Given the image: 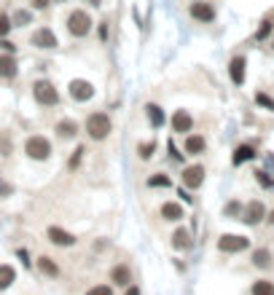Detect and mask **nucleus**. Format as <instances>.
<instances>
[{"instance_id":"31","label":"nucleus","mask_w":274,"mask_h":295,"mask_svg":"<svg viewBox=\"0 0 274 295\" xmlns=\"http://www.w3.org/2000/svg\"><path fill=\"white\" fill-rule=\"evenodd\" d=\"M11 30H14V22H11V16L0 14V38H8Z\"/></svg>"},{"instance_id":"24","label":"nucleus","mask_w":274,"mask_h":295,"mask_svg":"<svg viewBox=\"0 0 274 295\" xmlns=\"http://www.w3.org/2000/svg\"><path fill=\"white\" fill-rule=\"evenodd\" d=\"M148 188H172V177L164 172H156L148 177Z\"/></svg>"},{"instance_id":"9","label":"nucleus","mask_w":274,"mask_h":295,"mask_svg":"<svg viewBox=\"0 0 274 295\" xmlns=\"http://www.w3.org/2000/svg\"><path fill=\"white\" fill-rule=\"evenodd\" d=\"M188 14H191V19L202 22V25H210V22H215V8H212V3H207V0H196V3H191Z\"/></svg>"},{"instance_id":"5","label":"nucleus","mask_w":274,"mask_h":295,"mask_svg":"<svg viewBox=\"0 0 274 295\" xmlns=\"http://www.w3.org/2000/svg\"><path fill=\"white\" fill-rule=\"evenodd\" d=\"M247 247H250V239H247V236H240V233H223L218 239V250L226 252V255L245 252Z\"/></svg>"},{"instance_id":"19","label":"nucleus","mask_w":274,"mask_h":295,"mask_svg":"<svg viewBox=\"0 0 274 295\" xmlns=\"http://www.w3.org/2000/svg\"><path fill=\"white\" fill-rule=\"evenodd\" d=\"M159 212H161V218H164L167 223H177V220H183V207L177 204V202H164Z\"/></svg>"},{"instance_id":"44","label":"nucleus","mask_w":274,"mask_h":295,"mask_svg":"<svg viewBox=\"0 0 274 295\" xmlns=\"http://www.w3.org/2000/svg\"><path fill=\"white\" fill-rule=\"evenodd\" d=\"M266 220H269V226H274V209H271V212H266Z\"/></svg>"},{"instance_id":"17","label":"nucleus","mask_w":274,"mask_h":295,"mask_svg":"<svg viewBox=\"0 0 274 295\" xmlns=\"http://www.w3.org/2000/svg\"><path fill=\"white\" fill-rule=\"evenodd\" d=\"M183 150L188 153V156H199V153H205L207 150V140L202 137V134H186V145Z\"/></svg>"},{"instance_id":"11","label":"nucleus","mask_w":274,"mask_h":295,"mask_svg":"<svg viewBox=\"0 0 274 295\" xmlns=\"http://www.w3.org/2000/svg\"><path fill=\"white\" fill-rule=\"evenodd\" d=\"M245 73H247V59L240 54V56H231L229 62V78L234 86H242L245 84Z\"/></svg>"},{"instance_id":"16","label":"nucleus","mask_w":274,"mask_h":295,"mask_svg":"<svg viewBox=\"0 0 274 295\" xmlns=\"http://www.w3.org/2000/svg\"><path fill=\"white\" fill-rule=\"evenodd\" d=\"M54 132H57V137H62V140H76L78 137V124L73 121V118H62V121H57Z\"/></svg>"},{"instance_id":"22","label":"nucleus","mask_w":274,"mask_h":295,"mask_svg":"<svg viewBox=\"0 0 274 295\" xmlns=\"http://www.w3.org/2000/svg\"><path fill=\"white\" fill-rule=\"evenodd\" d=\"M188 247H191V233L186 228H177L172 233V250H188Z\"/></svg>"},{"instance_id":"27","label":"nucleus","mask_w":274,"mask_h":295,"mask_svg":"<svg viewBox=\"0 0 274 295\" xmlns=\"http://www.w3.org/2000/svg\"><path fill=\"white\" fill-rule=\"evenodd\" d=\"M83 156H86V145H78V148L73 150V156H70V161H67V169H78L81 161H83Z\"/></svg>"},{"instance_id":"6","label":"nucleus","mask_w":274,"mask_h":295,"mask_svg":"<svg viewBox=\"0 0 274 295\" xmlns=\"http://www.w3.org/2000/svg\"><path fill=\"white\" fill-rule=\"evenodd\" d=\"M240 220L245 223V226H258V223H264V220H266V207H264V202H258V199L247 202V204L242 207Z\"/></svg>"},{"instance_id":"29","label":"nucleus","mask_w":274,"mask_h":295,"mask_svg":"<svg viewBox=\"0 0 274 295\" xmlns=\"http://www.w3.org/2000/svg\"><path fill=\"white\" fill-rule=\"evenodd\" d=\"M11 22H14V27H25V25H30V22H32V14H30V11H22V8H19Z\"/></svg>"},{"instance_id":"40","label":"nucleus","mask_w":274,"mask_h":295,"mask_svg":"<svg viewBox=\"0 0 274 295\" xmlns=\"http://www.w3.org/2000/svg\"><path fill=\"white\" fill-rule=\"evenodd\" d=\"M30 3H32V11H46L51 6V0H30Z\"/></svg>"},{"instance_id":"36","label":"nucleus","mask_w":274,"mask_h":295,"mask_svg":"<svg viewBox=\"0 0 274 295\" xmlns=\"http://www.w3.org/2000/svg\"><path fill=\"white\" fill-rule=\"evenodd\" d=\"M0 51H3V54H14V56H16V43H11L8 38H0Z\"/></svg>"},{"instance_id":"20","label":"nucleus","mask_w":274,"mask_h":295,"mask_svg":"<svg viewBox=\"0 0 274 295\" xmlns=\"http://www.w3.org/2000/svg\"><path fill=\"white\" fill-rule=\"evenodd\" d=\"M145 115H148V121H151V126H153V129H161V126H164V121H167L164 110L159 108L156 102H148V105H145Z\"/></svg>"},{"instance_id":"7","label":"nucleus","mask_w":274,"mask_h":295,"mask_svg":"<svg viewBox=\"0 0 274 295\" xmlns=\"http://www.w3.org/2000/svg\"><path fill=\"white\" fill-rule=\"evenodd\" d=\"M30 43L35 46V49H43V51H54L59 41H57V35L51 27H38L32 35H30Z\"/></svg>"},{"instance_id":"32","label":"nucleus","mask_w":274,"mask_h":295,"mask_svg":"<svg viewBox=\"0 0 274 295\" xmlns=\"http://www.w3.org/2000/svg\"><path fill=\"white\" fill-rule=\"evenodd\" d=\"M255 180L261 188H274V177H269V172H264V169L255 172Z\"/></svg>"},{"instance_id":"2","label":"nucleus","mask_w":274,"mask_h":295,"mask_svg":"<svg viewBox=\"0 0 274 295\" xmlns=\"http://www.w3.org/2000/svg\"><path fill=\"white\" fill-rule=\"evenodd\" d=\"M111 129H113V121H111V115L108 113H92L86 118V134L94 140V143H102V140H108L111 137Z\"/></svg>"},{"instance_id":"10","label":"nucleus","mask_w":274,"mask_h":295,"mask_svg":"<svg viewBox=\"0 0 274 295\" xmlns=\"http://www.w3.org/2000/svg\"><path fill=\"white\" fill-rule=\"evenodd\" d=\"M202 183H205V167L202 164H194V167L183 169V188L196 191V188H202Z\"/></svg>"},{"instance_id":"18","label":"nucleus","mask_w":274,"mask_h":295,"mask_svg":"<svg viewBox=\"0 0 274 295\" xmlns=\"http://www.w3.org/2000/svg\"><path fill=\"white\" fill-rule=\"evenodd\" d=\"M258 156V153H255V148L253 145H236L234 148V156H231V164H234V167H242V164H247V161H253Z\"/></svg>"},{"instance_id":"1","label":"nucleus","mask_w":274,"mask_h":295,"mask_svg":"<svg viewBox=\"0 0 274 295\" xmlns=\"http://www.w3.org/2000/svg\"><path fill=\"white\" fill-rule=\"evenodd\" d=\"M65 27H67V32L73 35V38H86V35L92 32V27H94V22H92V16H89L86 8H73V11L67 14Z\"/></svg>"},{"instance_id":"43","label":"nucleus","mask_w":274,"mask_h":295,"mask_svg":"<svg viewBox=\"0 0 274 295\" xmlns=\"http://www.w3.org/2000/svg\"><path fill=\"white\" fill-rule=\"evenodd\" d=\"M124 295H140V290H137V287H135V285H132V287H129V290H126V292H124Z\"/></svg>"},{"instance_id":"4","label":"nucleus","mask_w":274,"mask_h":295,"mask_svg":"<svg viewBox=\"0 0 274 295\" xmlns=\"http://www.w3.org/2000/svg\"><path fill=\"white\" fill-rule=\"evenodd\" d=\"M32 97L38 105H43V108H54V105H59V91L57 86L51 84V81H35L32 84Z\"/></svg>"},{"instance_id":"12","label":"nucleus","mask_w":274,"mask_h":295,"mask_svg":"<svg viewBox=\"0 0 274 295\" xmlns=\"http://www.w3.org/2000/svg\"><path fill=\"white\" fill-rule=\"evenodd\" d=\"M194 129V115L188 110H175L172 113V132L175 134H188Z\"/></svg>"},{"instance_id":"42","label":"nucleus","mask_w":274,"mask_h":295,"mask_svg":"<svg viewBox=\"0 0 274 295\" xmlns=\"http://www.w3.org/2000/svg\"><path fill=\"white\" fill-rule=\"evenodd\" d=\"M180 199H183L186 204H191V202H194V196L188 193V188H180Z\"/></svg>"},{"instance_id":"8","label":"nucleus","mask_w":274,"mask_h":295,"mask_svg":"<svg viewBox=\"0 0 274 295\" xmlns=\"http://www.w3.org/2000/svg\"><path fill=\"white\" fill-rule=\"evenodd\" d=\"M67 94L73 97L76 102H89L94 97V86L89 84V81H83V78H73L67 84Z\"/></svg>"},{"instance_id":"13","label":"nucleus","mask_w":274,"mask_h":295,"mask_svg":"<svg viewBox=\"0 0 274 295\" xmlns=\"http://www.w3.org/2000/svg\"><path fill=\"white\" fill-rule=\"evenodd\" d=\"M46 236H49V242L54 247H73L76 244V236L70 231H65V228H59V226H51L49 231H46Z\"/></svg>"},{"instance_id":"41","label":"nucleus","mask_w":274,"mask_h":295,"mask_svg":"<svg viewBox=\"0 0 274 295\" xmlns=\"http://www.w3.org/2000/svg\"><path fill=\"white\" fill-rule=\"evenodd\" d=\"M16 258H19V261L25 263V266H30V261H27L30 255H27V250H25V247H22V250H16Z\"/></svg>"},{"instance_id":"15","label":"nucleus","mask_w":274,"mask_h":295,"mask_svg":"<svg viewBox=\"0 0 274 295\" xmlns=\"http://www.w3.org/2000/svg\"><path fill=\"white\" fill-rule=\"evenodd\" d=\"M111 282H113V285H118V287H126L129 282H132V268H129L126 263L113 266L111 268Z\"/></svg>"},{"instance_id":"39","label":"nucleus","mask_w":274,"mask_h":295,"mask_svg":"<svg viewBox=\"0 0 274 295\" xmlns=\"http://www.w3.org/2000/svg\"><path fill=\"white\" fill-rule=\"evenodd\" d=\"M108 35H111L108 19H102V22H100V43H105V41H108Z\"/></svg>"},{"instance_id":"37","label":"nucleus","mask_w":274,"mask_h":295,"mask_svg":"<svg viewBox=\"0 0 274 295\" xmlns=\"http://www.w3.org/2000/svg\"><path fill=\"white\" fill-rule=\"evenodd\" d=\"M86 295H113V290L108 285H94L92 290H86Z\"/></svg>"},{"instance_id":"45","label":"nucleus","mask_w":274,"mask_h":295,"mask_svg":"<svg viewBox=\"0 0 274 295\" xmlns=\"http://www.w3.org/2000/svg\"><path fill=\"white\" fill-rule=\"evenodd\" d=\"M83 3H89V6H102V0H83Z\"/></svg>"},{"instance_id":"26","label":"nucleus","mask_w":274,"mask_h":295,"mask_svg":"<svg viewBox=\"0 0 274 295\" xmlns=\"http://www.w3.org/2000/svg\"><path fill=\"white\" fill-rule=\"evenodd\" d=\"M253 295H274V282H269V279H258V282H253V290H250Z\"/></svg>"},{"instance_id":"28","label":"nucleus","mask_w":274,"mask_h":295,"mask_svg":"<svg viewBox=\"0 0 274 295\" xmlns=\"http://www.w3.org/2000/svg\"><path fill=\"white\" fill-rule=\"evenodd\" d=\"M153 153H156V143H153V140H151V143H140V145H137V156H140L142 161L153 159Z\"/></svg>"},{"instance_id":"30","label":"nucleus","mask_w":274,"mask_h":295,"mask_svg":"<svg viewBox=\"0 0 274 295\" xmlns=\"http://www.w3.org/2000/svg\"><path fill=\"white\" fill-rule=\"evenodd\" d=\"M223 215H226V218H234V220H236V218L242 215V204H240V202H229V204L223 207Z\"/></svg>"},{"instance_id":"38","label":"nucleus","mask_w":274,"mask_h":295,"mask_svg":"<svg viewBox=\"0 0 274 295\" xmlns=\"http://www.w3.org/2000/svg\"><path fill=\"white\" fill-rule=\"evenodd\" d=\"M11 193H14V185H11L8 180H3V177H0V199H8Z\"/></svg>"},{"instance_id":"35","label":"nucleus","mask_w":274,"mask_h":295,"mask_svg":"<svg viewBox=\"0 0 274 295\" xmlns=\"http://www.w3.org/2000/svg\"><path fill=\"white\" fill-rule=\"evenodd\" d=\"M271 27H274V22H271V19H264V22H261V27H258V32H255V38H258V41H264L266 35L271 32Z\"/></svg>"},{"instance_id":"23","label":"nucleus","mask_w":274,"mask_h":295,"mask_svg":"<svg viewBox=\"0 0 274 295\" xmlns=\"http://www.w3.org/2000/svg\"><path fill=\"white\" fill-rule=\"evenodd\" d=\"M16 282V271H14V266H8V263H3L0 266V290H8L11 285Z\"/></svg>"},{"instance_id":"34","label":"nucleus","mask_w":274,"mask_h":295,"mask_svg":"<svg viewBox=\"0 0 274 295\" xmlns=\"http://www.w3.org/2000/svg\"><path fill=\"white\" fill-rule=\"evenodd\" d=\"M167 150H170V159H172L175 164H183V161H186V153H180V150H177L172 140H170V143H167Z\"/></svg>"},{"instance_id":"33","label":"nucleus","mask_w":274,"mask_h":295,"mask_svg":"<svg viewBox=\"0 0 274 295\" xmlns=\"http://www.w3.org/2000/svg\"><path fill=\"white\" fill-rule=\"evenodd\" d=\"M255 102L261 105V108H266V110H271V113H274V100L269 97V94H264V91H258V94H255Z\"/></svg>"},{"instance_id":"25","label":"nucleus","mask_w":274,"mask_h":295,"mask_svg":"<svg viewBox=\"0 0 274 295\" xmlns=\"http://www.w3.org/2000/svg\"><path fill=\"white\" fill-rule=\"evenodd\" d=\"M253 266H255V268H269V266H271V252L264 250V247H261V250H255V252H253Z\"/></svg>"},{"instance_id":"14","label":"nucleus","mask_w":274,"mask_h":295,"mask_svg":"<svg viewBox=\"0 0 274 295\" xmlns=\"http://www.w3.org/2000/svg\"><path fill=\"white\" fill-rule=\"evenodd\" d=\"M16 73H19L16 56L14 54H0V78L11 81V78H16Z\"/></svg>"},{"instance_id":"3","label":"nucleus","mask_w":274,"mask_h":295,"mask_svg":"<svg viewBox=\"0 0 274 295\" xmlns=\"http://www.w3.org/2000/svg\"><path fill=\"white\" fill-rule=\"evenodd\" d=\"M25 153L32 161H49L51 159V143L43 134H32L25 140Z\"/></svg>"},{"instance_id":"21","label":"nucleus","mask_w":274,"mask_h":295,"mask_svg":"<svg viewBox=\"0 0 274 295\" xmlns=\"http://www.w3.org/2000/svg\"><path fill=\"white\" fill-rule=\"evenodd\" d=\"M38 271H41L43 277H51V279L59 277V266L54 263V258H49V255H41L38 258Z\"/></svg>"}]
</instances>
